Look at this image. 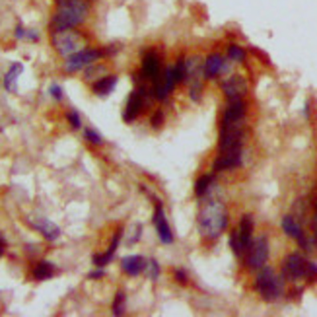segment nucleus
I'll list each match as a JSON object with an SVG mask.
<instances>
[{"instance_id": "bb28decb", "label": "nucleus", "mask_w": 317, "mask_h": 317, "mask_svg": "<svg viewBox=\"0 0 317 317\" xmlns=\"http://www.w3.org/2000/svg\"><path fill=\"white\" fill-rule=\"evenodd\" d=\"M125 314V292H117L113 300V316H123Z\"/></svg>"}, {"instance_id": "e433bc0d", "label": "nucleus", "mask_w": 317, "mask_h": 317, "mask_svg": "<svg viewBox=\"0 0 317 317\" xmlns=\"http://www.w3.org/2000/svg\"><path fill=\"white\" fill-rule=\"evenodd\" d=\"M175 280L181 282V284H185V282H187V275H185L183 271H175Z\"/></svg>"}, {"instance_id": "393cba45", "label": "nucleus", "mask_w": 317, "mask_h": 317, "mask_svg": "<svg viewBox=\"0 0 317 317\" xmlns=\"http://www.w3.org/2000/svg\"><path fill=\"white\" fill-rule=\"evenodd\" d=\"M173 70H175V78L177 82H185L187 80V59H177V64L173 66Z\"/></svg>"}, {"instance_id": "7c9ffc66", "label": "nucleus", "mask_w": 317, "mask_h": 317, "mask_svg": "<svg viewBox=\"0 0 317 317\" xmlns=\"http://www.w3.org/2000/svg\"><path fill=\"white\" fill-rule=\"evenodd\" d=\"M306 278L310 280H317V265L314 261H308V267H306Z\"/></svg>"}, {"instance_id": "72a5a7b5", "label": "nucleus", "mask_w": 317, "mask_h": 317, "mask_svg": "<svg viewBox=\"0 0 317 317\" xmlns=\"http://www.w3.org/2000/svg\"><path fill=\"white\" fill-rule=\"evenodd\" d=\"M49 92H51V98H55L57 101H60V99H62V88H60V86H57V84H53V86L49 88Z\"/></svg>"}, {"instance_id": "2f4dec72", "label": "nucleus", "mask_w": 317, "mask_h": 317, "mask_svg": "<svg viewBox=\"0 0 317 317\" xmlns=\"http://www.w3.org/2000/svg\"><path fill=\"white\" fill-rule=\"evenodd\" d=\"M148 269H150V278L152 280H158L159 278V265L156 261H148Z\"/></svg>"}, {"instance_id": "473e14b6", "label": "nucleus", "mask_w": 317, "mask_h": 317, "mask_svg": "<svg viewBox=\"0 0 317 317\" xmlns=\"http://www.w3.org/2000/svg\"><path fill=\"white\" fill-rule=\"evenodd\" d=\"M107 263H111V259L107 257V253H99V255H94V265H96V267H105Z\"/></svg>"}, {"instance_id": "4be33fe9", "label": "nucleus", "mask_w": 317, "mask_h": 317, "mask_svg": "<svg viewBox=\"0 0 317 317\" xmlns=\"http://www.w3.org/2000/svg\"><path fill=\"white\" fill-rule=\"evenodd\" d=\"M55 275V267H53V263H49V261H39L37 265H35V269H33V278L35 280H47V278H51Z\"/></svg>"}, {"instance_id": "0eeeda50", "label": "nucleus", "mask_w": 317, "mask_h": 317, "mask_svg": "<svg viewBox=\"0 0 317 317\" xmlns=\"http://www.w3.org/2000/svg\"><path fill=\"white\" fill-rule=\"evenodd\" d=\"M103 57V51H98V49H80L78 53L66 57V62H64V70L66 72H76V70H82L86 66H92L96 60H99Z\"/></svg>"}, {"instance_id": "b1692460", "label": "nucleus", "mask_w": 317, "mask_h": 317, "mask_svg": "<svg viewBox=\"0 0 317 317\" xmlns=\"http://www.w3.org/2000/svg\"><path fill=\"white\" fill-rule=\"evenodd\" d=\"M228 59L234 60V62H243V60H245V51H243V47L232 43V45L228 47Z\"/></svg>"}, {"instance_id": "f3484780", "label": "nucleus", "mask_w": 317, "mask_h": 317, "mask_svg": "<svg viewBox=\"0 0 317 317\" xmlns=\"http://www.w3.org/2000/svg\"><path fill=\"white\" fill-rule=\"evenodd\" d=\"M282 230H284V234H286L288 238L296 239L298 243H304L306 234H304V230H302L300 222H298L292 214H288V216H284V218H282Z\"/></svg>"}, {"instance_id": "f257e3e1", "label": "nucleus", "mask_w": 317, "mask_h": 317, "mask_svg": "<svg viewBox=\"0 0 317 317\" xmlns=\"http://www.w3.org/2000/svg\"><path fill=\"white\" fill-rule=\"evenodd\" d=\"M228 226V214L220 200H208L198 212V230L206 239H216Z\"/></svg>"}, {"instance_id": "9b49d317", "label": "nucleus", "mask_w": 317, "mask_h": 317, "mask_svg": "<svg viewBox=\"0 0 317 317\" xmlns=\"http://www.w3.org/2000/svg\"><path fill=\"white\" fill-rule=\"evenodd\" d=\"M222 90H224L228 99H241L247 92V82L243 80V76L236 74V76L228 78L222 84Z\"/></svg>"}, {"instance_id": "39448f33", "label": "nucleus", "mask_w": 317, "mask_h": 317, "mask_svg": "<svg viewBox=\"0 0 317 317\" xmlns=\"http://www.w3.org/2000/svg\"><path fill=\"white\" fill-rule=\"evenodd\" d=\"M267 259H269V241L265 236H259L257 239L251 241L249 249L245 251V265L251 271H259L265 267Z\"/></svg>"}, {"instance_id": "aec40b11", "label": "nucleus", "mask_w": 317, "mask_h": 317, "mask_svg": "<svg viewBox=\"0 0 317 317\" xmlns=\"http://www.w3.org/2000/svg\"><path fill=\"white\" fill-rule=\"evenodd\" d=\"M115 86H117V76H113V74L103 76V78H99L94 84V94L99 96V98H105V96H109L115 90Z\"/></svg>"}, {"instance_id": "dca6fc26", "label": "nucleus", "mask_w": 317, "mask_h": 317, "mask_svg": "<svg viewBox=\"0 0 317 317\" xmlns=\"http://www.w3.org/2000/svg\"><path fill=\"white\" fill-rule=\"evenodd\" d=\"M146 267H148V261L144 257H140V255H131V257H125L121 261V269H123L127 275H131V277L140 275Z\"/></svg>"}, {"instance_id": "20e7f679", "label": "nucleus", "mask_w": 317, "mask_h": 317, "mask_svg": "<svg viewBox=\"0 0 317 317\" xmlns=\"http://www.w3.org/2000/svg\"><path fill=\"white\" fill-rule=\"evenodd\" d=\"M51 41H53V47L59 51L62 57H70V55L78 53L80 49L84 47V37L80 35L78 31H72V29L51 33Z\"/></svg>"}, {"instance_id": "cd10ccee", "label": "nucleus", "mask_w": 317, "mask_h": 317, "mask_svg": "<svg viewBox=\"0 0 317 317\" xmlns=\"http://www.w3.org/2000/svg\"><path fill=\"white\" fill-rule=\"evenodd\" d=\"M121 236H123V230H117V232H115V236H113V239H111V245H109V249L105 251L109 259H113V255H115V251H117V247H119Z\"/></svg>"}, {"instance_id": "1a4fd4ad", "label": "nucleus", "mask_w": 317, "mask_h": 317, "mask_svg": "<svg viewBox=\"0 0 317 317\" xmlns=\"http://www.w3.org/2000/svg\"><path fill=\"white\" fill-rule=\"evenodd\" d=\"M306 267H308V261L302 257L300 253H290L288 257L284 259L282 275H284V278H288V280L306 278Z\"/></svg>"}, {"instance_id": "4c0bfd02", "label": "nucleus", "mask_w": 317, "mask_h": 317, "mask_svg": "<svg viewBox=\"0 0 317 317\" xmlns=\"http://www.w3.org/2000/svg\"><path fill=\"white\" fill-rule=\"evenodd\" d=\"M161 119H163V115H161V113H156V115H154V119H152V125H154V127H156V129H159V125H161Z\"/></svg>"}, {"instance_id": "f704fd0d", "label": "nucleus", "mask_w": 317, "mask_h": 317, "mask_svg": "<svg viewBox=\"0 0 317 317\" xmlns=\"http://www.w3.org/2000/svg\"><path fill=\"white\" fill-rule=\"evenodd\" d=\"M25 35H27V29H25L23 25H18V27H16V37H18V39H23Z\"/></svg>"}, {"instance_id": "423d86ee", "label": "nucleus", "mask_w": 317, "mask_h": 317, "mask_svg": "<svg viewBox=\"0 0 317 317\" xmlns=\"http://www.w3.org/2000/svg\"><path fill=\"white\" fill-rule=\"evenodd\" d=\"M202 80H204V62L198 57L187 59V80H185V84H189L191 99H195V101L200 98Z\"/></svg>"}, {"instance_id": "5701e85b", "label": "nucleus", "mask_w": 317, "mask_h": 317, "mask_svg": "<svg viewBox=\"0 0 317 317\" xmlns=\"http://www.w3.org/2000/svg\"><path fill=\"white\" fill-rule=\"evenodd\" d=\"M212 185V175H200L198 181L195 183V193H197V197H202L206 191H208V187Z\"/></svg>"}, {"instance_id": "2eb2a0df", "label": "nucleus", "mask_w": 317, "mask_h": 317, "mask_svg": "<svg viewBox=\"0 0 317 317\" xmlns=\"http://www.w3.org/2000/svg\"><path fill=\"white\" fill-rule=\"evenodd\" d=\"M238 234H239V241H241V247H243V253H245V251L249 249L251 241H253V216H251V214H245V216L241 218Z\"/></svg>"}, {"instance_id": "a19ab883", "label": "nucleus", "mask_w": 317, "mask_h": 317, "mask_svg": "<svg viewBox=\"0 0 317 317\" xmlns=\"http://www.w3.org/2000/svg\"><path fill=\"white\" fill-rule=\"evenodd\" d=\"M316 208H317V204H316Z\"/></svg>"}, {"instance_id": "4468645a", "label": "nucleus", "mask_w": 317, "mask_h": 317, "mask_svg": "<svg viewBox=\"0 0 317 317\" xmlns=\"http://www.w3.org/2000/svg\"><path fill=\"white\" fill-rule=\"evenodd\" d=\"M226 66H228V62H226V59L222 55H218V53L208 55L206 60H204V78L206 80L216 78L220 72L226 70Z\"/></svg>"}, {"instance_id": "ddd939ff", "label": "nucleus", "mask_w": 317, "mask_h": 317, "mask_svg": "<svg viewBox=\"0 0 317 317\" xmlns=\"http://www.w3.org/2000/svg\"><path fill=\"white\" fill-rule=\"evenodd\" d=\"M154 226H156V230H158V236L161 239V243H173V234H171V230H169V226H167V222H165V216H163V206H161V202L156 200V212H154Z\"/></svg>"}, {"instance_id": "c9c22d12", "label": "nucleus", "mask_w": 317, "mask_h": 317, "mask_svg": "<svg viewBox=\"0 0 317 317\" xmlns=\"http://www.w3.org/2000/svg\"><path fill=\"white\" fill-rule=\"evenodd\" d=\"M103 275H105V271H103V269H99V271H94V273H90V275H88V278H92V280H98V278H101Z\"/></svg>"}, {"instance_id": "6ab92c4d", "label": "nucleus", "mask_w": 317, "mask_h": 317, "mask_svg": "<svg viewBox=\"0 0 317 317\" xmlns=\"http://www.w3.org/2000/svg\"><path fill=\"white\" fill-rule=\"evenodd\" d=\"M21 72H23V66H21L20 62H14V64L10 66V70H8L6 76H4V88H6L8 92H12V94L18 92V78H20Z\"/></svg>"}, {"instance_id": "6e6552de", "label": "nucleus", "mask_w": 317, "mask_h": 317, "mask_svg": "<svg viewBox=\"0 0 317 317\" xmlns=\"http://www.w3.org/2000/svg\"><path fill=\"white\" fill-rule=\"evenodd\" d=\"M146 96H148L146 86H142L137 80V90L131 94V98L127 101V107H125V113H123V119L127 121V123L135 121L140 115V111H142V107L146 103Z\"/></svg>"}, {"instance_id": "9d476101", "label": "nucleus", "mask_w": 317, "mask_h": 317, "mask_svg": "<svg viewBox=\"0 0 317 317\" xmlns=\"http://www.w3.org/2000/svg\"><path fill=\"white\" fill-rule=\"evenodd\" d=\"M239 165H241V148H234V150L220 152L214 161V171H226V169H234Z\"/></svg>"}, {"instance_id": "c756f323", "label": "nucleus", "mask_w": 317, "mask_h": 317, "mask_svg": "<svg viewBox=\"0 0 317 317\" xmlns=\"http://www.w3.org/2000/svg\"><path fill=\"white\" fill-rule=\"evenodd\" d=\"M66 119H68V123H70V127L72 129H80V125H82V121H80V115L78 111H68V115H66Z\"/></svg>"}, {"instance_id": "f8f14e48", "label": "nucleus", "mask_w": 317, "mask_h": 317, "mask_svg": "<svg viewBox=\"0 0 317 317\" xmlns=\"http://www.w3.org/2000/svg\"><path fill=\"white\" fill-rule=\"evenodd\" d=\"M161 72H163V68H161V62H159L158 55L152 53V51L146 53L144 59H142V76L148 78L150 82H154Z\"/></svg>"}, {"instance_id": "ea45409f", "label": "nucleus", "mask_w": 317, "mask_h": 317, "mask_svg": "<svg viewBox=\"0 0 317 317\" xmlns=\"http://www.w3.org/2000/svg\"><path fill=\"white\" fill-rule=\"evenodd\" d=\"M314 232H316V236H317V216L314 218Z\"/></svg>"}, {"instance_id": "c85d7f7f", "label": "nucleus", "mask_w": 317, "mask_h": 317, "mask_svg": "<svg viewBox=\"0 0 317 317\" xmlns=\"http://www.w3.org/2000/svg\"><path fill=\"white\" fill-rule=\"evenodd\" d=\"M84 137H86L88 142H92V144H101V142H103L101 135H99L98 131H94V129H86V131H84Z\"/></svg>"}, {"instance_id": "a211bd4d", "label": "nucleus", "mask_w": 317, "mask_h": 317, "mask_svg": "<svg viewBox=\"0 0 317 317\" xmlns=\"http://www.w3.org/2000/svg\"><path fill=\"white\" fill-rule=\"evenodd\" d=\"M245 115V103L241 99H230L228 107H226V113H224V119L222 123H236V121H243Z\"/></svg>"}, {"instance_id": "412c9836", "label": "nucleus", "mask_w": 317, "mask_h": 317, "mask_svg": "<svg viewBox=\"0 0 317 317\" xmlns=\"http://www.w3.org/2000/svg\"><path fill=\"white\" fill-rule=\"evenodd\" d=\"M33 226H35L41 234H43V238L51 239V241H53V239H57L60 236V228L59 226H55L53 222H49V220H43V218L35 220V222H33Z\"/></svg>"}, {"instance_id": "7ed1b4c3", "label": "nucleus", "mask_w": 317, "mask_h": 317, "mask_svg": "<svg viewBox=\"0 0 317 317\" xmlns=\"http://www.w3.org/2000/svg\"><path fill=\"white\" fill-rule=\"evenodd\" d=\"M255 288L263 300L275 302L284 292V282H282V278L275 275L273 269L263 267V269H259V275L255 278Z\"/></svg>"}, {"instance_id": "f03ea898", "label": "nucleus", "mask_w": 317, "mask_h": 317, "mask_svg": "<svg viewBox=\"0 0 317 317\" xmlns=\"http://www.w3.org/2000/svg\"><path fill=\"white\" fill-rule=\"evenodd\" d=\"M88 16V2H74V4H62L59 10L55 12V16L51 18V33L57 31H66V29H74L78 27L82 21Z\"/></svg>"}, {"instance_id": "58836bf2", "label": "nucleus", "mask_w": 317, "mask_h": 317, "mask_svg": "<svg viewBox=\"0 0 317 317\" xmlns=\"http://www.w3.org/2000/svg\"><path fill=\"white\" fill-rule=\"evenodd\" d=\"M4 249H6V239H4V236L0 234V257L4 255Z\"/></svg>"}, {"instance_id": "a878e982", "label": "nucleus", "mask_w": 317, "mask_h": 317, "mask_svg": "<svg viewBox=\"0 0 317 317\" xmlns=\"http://www.w3.org/2000/svg\"><path fill=\"white\" fill-rule=\"evenodd\" d=\"M230 247H232V251H234L236 257H241V255H243V247H241V241H239L238 230L230 234Z\"/></svg>"}]
</instances>
